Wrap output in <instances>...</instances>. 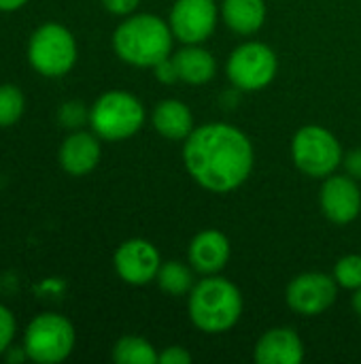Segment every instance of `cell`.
Segmentation results:
<instances>
[{
    "label": "cell",
    "mask_w": 361,
    "mask_h": 364,
    "mask_svg": "<svg viewBox=\"0 0 361 364\" xmlns=\"http://www.w3.org/2000/svg\"><path fill=\"white\" fill-rule=\"evenodd\" d=\"M28 358V352H26V348H13L9 354H6V363L15 364V363H23Z\"/></svg>",
    "instance_id": "obj_29"
},
{
    "label": "cell",
    "mask_w": 361,
    "mask_h": 364,
    "mask_svg": "<svg viewBox=\"0 0 361 364\" xmlns=\"http://www.w3.org/2000/svg\"><path fill=\"white\" fill-rule=\"evenodd\" d=\"M28 0H0V11H15L19 6H23Z\"/></svg>",
    "instance_id": "obj_30"
},
{
    "label": "cell",
    "mask_w": 361,
    "mask_h": 364,
    "mask_svg": "<svg viewBox=\"0 0 361 364\" xmlns=\"http://www.w3.org/2000/svg\"><path fill=\"white\" fill-rule=\"evenodd\" d=\"M274 75L277 55L264 43H245L236 47L228 60V77L243 92L266 87Z\"/></svg>",
    "instance_id": "obj_8"
},
{
    "label": "cell",
    "mask_w": 361,
    "mask_h": 364,
    "mask_svg": "<svg viewBox=\"0 0 361 364\" xmlns=\"http://www.w3.org/2000/svg\"><path fill=\"white\" fill-rule=\"evenodd\" d=\"M223 19L238 34H253L266 19L264 0H223Z\"/></svg>",
    "instance_id": "obj_18"
},
{
    "label": "cell",
    "mask_w": 361,
    "mask_h": 364,
    "mask_svg": "<svg viewBox=\"0 0 361 364\" xmlns=\"http://www.w3.org/2000/svg\"><path fill=\"white\" fill-rule=\"evenodd\" d=\"M174 64L179 70V79L185 83H191V85L206 83L217 73V62H215L213 53L202 47H196V45L181 49L174 55Z\"/></svg>",
    "instance_id": "obj_17"
},
{
    "label": "cell",
    "mask_w": 361,
    "mask_h": 364,
    "mask_svg": "<svg viewBox=\"0 0 361 364\" xmlns=\"http://www.w3.org/2000/svg\"><path fill=\"white\" fill-rule=\"evenodd\" d=\"M334 279L338 282V286L349 288V290H357L361 288V256H345L336 262L334 269Z\"/></svg>",
    "instance_id": "obj_22"
},
{
    "label": "cell",
    "mask_w": 361,
    "mask_h": 364,
    "mask_svg": "<svg viewBox=\"0 0 361 364\" xmlns=\"http://www.w3.org/2000/svg\"><path fill=\"white\" fill-rule=\"evenodd\" d=\"M23 348L28 358L34 363H62L74 348V328L66 318L57 314H43L30 322L23 337Z\"/></svg>",
    "instance_id": "obj_5"
},
{
    "label": "cell",
    "mask_w": 361,
    "mask_h": 364,
    "mask_svg": "<svg viewBox=\"0 0 361 364\" xmlns=\"http://www.w3.org/2000/svg\"><path fill=\"white\" fill-rule=\"evenodd\" d=\"M85 119H89V113H87L85 105H81V102H66L60 109V122L66 128H79Z\"/></svg>",
    "instance_id": "obj_23"
},
{
    "label": "cell",
    "mask_w": 361,
    "mask_h": 364,
    "mask_svg": "<svg viewBox=\"0 0 361 364\" xmlns=\"http://www.w3.org/2000/svg\"><path fill=\"white\" fill-rule=\"evenodd\" d=\"M353 307H355V311L360 314L361 318V288H357V292H355V296H353Z\"/></svg>",
    "instance_id": "obj_31"
},
{
    "label": "cell",
    "mask_w": 361,
    "mask_h": 364,
    "mask_svg": "<svg viewBox=\"0 0 361 364\" xmlns=\"http://www.w3.org/2000/svg\"><path fill=\"white\" fill-rule=\"evenodd\" d=\"M13 335H15V318L4 305H0V354L9 350Z\"/></svg>",
    "instance_id": "obj_24"
},
{
    "label": "cell",
    "mask_w": 361,
    "mask_h": 364,
    "mask_svg": "<svg viewBox=\"0 0 361 364\" xmlns=\"http://www.w3.org/2000/svg\"><path fill=\"white\" fill-rule=\"evenodd\" d=\"M304 346L296 331L272 328L255 346V360L260 364H300Z\"/></svg>",
    "instance_id": "obj_14"
},
{
    "label": "cell",
    "mask_w": 361,
    "mask_h": 364,
    "mask_svg": "<svg viewBox=\"0 0 361 364\" xmlns=\"http://www.w3.org/2000/svg\"><path fill=\"white\" fill-rule=\"evenodd\" d=\"M345 166H347V173H349L353 179H360L361 181V149H353V151L345 158Z\"/></svg>",
    "instance_id": "obj_28"
},
{
    "label": "cell",
    "mask_w": 361,
    "mask_h": 364,
    "mask_svg": "<svg viewBox=\"0 0 361 364\" xmlns=\"http://www.w3.org/2000/svg\"><path fill=\"white\" fill-rule=\"evenodd\" d=\"M140 0H102V4L115 15H128L138 6Z\"/></svg>",
    "instance_id": "obj_27"
},
{
    "label": "cell",
    "mask_w": 361,
    "mask_h": 364,
    "mask_svg": "<svg viewBox=\"0 0 361 364\" xmlns=\"http://www.w3.org/2000/svg\"><path fill=\"white\" fill-rule=\"evenodd\" d=\"M172 28L155 15H134L126 19L113 36L117 55L132 66H155L170 58Z\"/></svg>",
    "instance_id": "obj_2"
},
{
    "label": "cell",
    "mask_w": 361,
    "mask_h": 364,
    "mask_svg": "<svg viewBox=\"0 0 361 364\" xmlns=\"http://www.w3.org/2000/svg\"><path fill=\"white\" fill-rule=\"evenodd\" d=\"M157 363L162 364H187L191 363V354L183 348H166L164 354H160Z\"/></svg>",
    "instance_id": "obj_26"
},
{
    "label": "cell",
    "mask_w": 361,
    "mask_h": 364,
    "mask_svg": "<svg viewBox=\"0 0 361 364\" xmlns=\"http://www.w3.org/2000/svg\"><path fill=\"white\" fill-rule=\"evenodd\" d=\"M23 94L15 85H0V128L13 126L23 113Z\"/></svg>",
    "instance_id": "obj_21"
},
{
    "label": "cell",
    "mask_w": 361,
    "mask_h": 364,
    "mask_svg": "<svg viewBox=\"0 0 361 364\" xmlns=\"http://www.w3.org/2000/svg\"><path fill=\"white\" fill-rule=\"evenodd\" d=\"M160 267L157 250L145 239H130L115 252V271L126 284L145 286L157 277Z\"/></svg>",
    "instance_id": "obj_11"
},
{
    "label": "cell",
    "mask_w": 361,
    "mask_h": 364,
    "mask_svg": "<svg viewBox=\"0 0 361 364\" xmlns=\"http://www.w3.org/2000/svg\"><path fill=\"white\" fill-rule=\"evenodd\" d=\"M243 314L240 290L223 277H206L191 288L189 294V318L209 335L230 331Z\"/></svg>",
    "instance_id": "obj_3"
},
{
    "label": "cell",
    "mask_w": 361,
    "mask_h": 364,
    "mask_svg": "<svg viewBox=\"0 0 361 364\" xmlns=\"http://www.w3.org/2000/svg\"><path fill=\"white\" fill-rule=\"evenodd\" d=\"M28 58L32 66L45 77L66 75L77 60V43L72 34L60 23L40 26L28 45Z\"/></svg>",
    "instance_id": "obj_6"
},
{
    "label": "cell",
    "mask_w": 361,
    "mask_h": 364,
    "mask_svg": "<svg viewBox=\"0 0 361 364\" xmlns=\"http://www.w3.org/2000/svg\"><path fill=\"white\" fill-rule=\"evenodd\" d=\"M157 358L153 346L140 337H123L113 348V360L117 364H155Z\"/></svg>",
    "instance_id": "obj_19"
},
{
    "label": "cell",
    "mask_w": 361,
    "mask_h": 364,
    "mask_svg": "<svg viewBox=\"0 0 361 364\" xmlns=\"http://www.w3.org/2000/svg\"><path fill=\"white\" fill-rule=\"evenodd\" d=\"M336 286L338 282L326 273L298 275L287 286V305L302 316H319L336 301Z\"/></svg>",
    "instance_id": "obj_10"
},
{
    "label": "cell",
    "mask_w": 361,
    "mask_h": 364,
    "mask_svg": "<svg viewBox=\"0 0 361 364\" xmlns=\"http://www.w3.org/2000/svg\"><path fill=\"white\" fill-rule=\"evenodd\" d=\"M183 162L202 188L226 194L236 190L251 175L253 147L251 141L230 124H204L194 128L185 139Z\"/></svg>",
    "instance_id": "obj_1"
},
{
    "label": "cell",
    "mask_w": 361,
    "mask_h": 364,
    "mask_svg": "<svg viewBox=\"0 0 361 364\" xmlns=\"http://www.w3.org/2000/svg\"><path fill=\"white\" fill-rule=\"evenodd\" d=\"M100 160V143L87 132L70 134L60 149V164L70 175H87Z\"/></svg>",
    "instance_id": "obj_15"
},
{
    "label": "cell",
    "mask_w": 361,
    "mask_h": 364,
    "mask_svg": "<svg viewBox=\"0 0 361 364\" xmlns=\"http://www.w3.org/2000/svg\"><path fill=\"white\" fill-rule=\"evenodd\" d=\"M153 68H155V77L162 83H174V81H179V70H177L174 58H166L160 64H155Z\"/></svg>",
    "instance_id": "obj_25"
},
{
    "label": "cell",
    "mask_w": 361,
    "mask_h": 364,
    "mask_svg": "<svg viewBox=\"0 0 361 364\" xmlns=\"http://www.w3.org/2000/svg\"><path fill=\"white\" fill-rule=\"evenodd\" d=\"M157 284L166 294L181 296V294H187L194 288V275L181 262H166L157 271Z\"/></svg>",
    "instance_id": "obj_20"
},
{
    "label": "cell",
    "mask_w": 361,
    "mask_h": 364,
    "mask_svg": "<svg viewBox=\"0 0 361 364\" xmlns=\"http://www.w3.org/2000/svg\"><path fill=\"white\" fill-rule=\"evenodd\" d=\"M145 122L143 105L128 92L102 94L89 111V124L98 136L106 141H121L140 130Z\"/></svg>",
    "instance_id": "obj_4"
},
{
    "label": "cell",
    "mask_w": 361,
    "mask_h": 364,
    "mask_svg": "<svg viewBox=\"0 0 361 364\" xmlns=\"http://www.w3.org/2000/svg\"><path fill=\"white\" fill-rule=\"evenodd\" d=\"M217 23L215 0H177L170 11L172 34L185 45L206 41Z\"/></svg>",
    "instance_id": "obj_9"
},
{
    "label": "cell",
    "mask_w": 361,
    "mask_h": 364,
    "mask_svg": "<svg viewBox=\"0 0 361 364\" xmlns=\"http://www.w3.org/2000/svg\"><path fill=\"white\" fill-rule=\"evenodd\" d=\"M230 258V241L219 230H202L189 245V262L202 275L219 273Z\"/></svg>",
    "instance_id": "obj_13"
},
{
    "label": "cell",
    "mask_w": 361,
    "mask_h": 364,
    "mask_svg": "<svg viewBox=\"0 0 361 364\" xmlns=\"http://www.w3.org/2000/svg\"><path fill=\"white\" fill-rule=\"evenodd\" d=\"M321 209L334 224H349L361 211V192L355 179L332 175L321 188Z\"/></svg>",
    "instance_id": "obj_12"
},
{
    "label": "cell",
    "mask_w": 361,
    "mask_h": 364,
    "mask_svg": "<svg viewBox=\"0 0 361 364\" xmlns=\"http://www.w3.org/2000/svg\"><path fill=\"white\" fill-rule=\"evenodd\" d=\"M291 156L296 166L309 177H330L343 160L340 143L321 126L300 128L291 143Z\"/></svg>",
    "instance_id": "obj_7"
},
{
    "label": "cell",
    "mask_w": 361,
    "mask_h": 364,
    "mask_svg": "<svg viewBox=\"0 0 361 364\" xmlns=\"http://www.w3.org/2000/svg\"><path fill=\"white\" fill-rule=\"evenodd\" d=\"M153 126L162 136L183 141L194 130V117L181 100H164L153 111Z\"/></svg>",
    "instance_id": "obj_16"
}]
</instances>
